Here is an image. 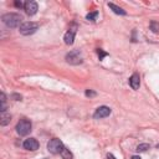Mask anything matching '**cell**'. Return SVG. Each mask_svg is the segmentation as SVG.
<instances>
[{
  "mask_svg": "<svg viewBox=\"0 0 159 159\" xmlns=\"http://www.w3.org/2000/svg\"><path fill=\"white\" fill-rule=\"evenodd\" d=\"M0 101H1V108H0V111L1 112H6V96H5V93H1L0 94Z\"/></svg>",
  "mask_w": 159,
  "mask_h": 159,
  "instance_id": "4fadbf2b",
  "label": "cell"
},
{
  "mask_svg": "<svg viewBox=\"0 0 159 159\" xmlns=\"http://www.w3.org/2000/svg\"><path fill=\"white\" fill-rule=\"evenodd\" d=\"M39 142L35 139V138H27L24 143H22V147L25 148V149H27V150H31V152H34V150H36V149H39Z\"/></svg>",
  "mask_w": 159,
  "mask_h": 159,
  "instance_id": "9c48e42d",
  "label": "cell"
},
{
  "mask_svg": "<svg viewBox=\"0 0 159 159\" xmlns=\"http://www.w3.org/2000/svg\"><path fill=\"white\" fill-rule=\"evenodd\" d=\"M15 6L16 7H22V6H25V4L22 1H15Z\"/></svg>",
  "mask_w": 159,
  "mask_h": 159,
  "instance_id": "44dd1931",
  "label": "cell"
},
{
  "mask_svg": "<svg viewBox=\"0 0 159 159\" xmlns=\"http://www.w3.org/2000/svg\"><path fill=\"white\" fill-rule=\"evenodd\" d=\"M10 120H11V116L7 112H1V114H0V124L1 125H6V124L10 123Z\"/></svg>",
  "mask_w": 159,
  "mask_h": 159,
  "instance_id": "7c38bea8",
  "label": "cell"
},
{
  "mask_svg": "<svg viewBox=\"0 0 159 159\" xmlns=\"http://www.w3.org/2000/svg\"><path fill=\"white\" fill-rule=\"evenodd\" d=\"M150 30L155 34H159V22L157 21H152L150 22Z\"/></svg>",
  "mask_w": 159,
  "mask_h": 159,
  "instance_id": "9a60e30c",
  "label": "cell"
},
{
  "mask_svg": "<svg viewBox=\"0 0 159 159\" xmlns=\"http://www.w3.org/2000/svg\"><path fill=\"white\" fill-rule=\"evenodd\" d=\"M84 94H86L87 97H94V96H96L97 93H96L94 91H91V89H87V91L84 92Z\"/></svg>",
  "mask_w": 159,
  "mask_h": 159,
  "instance_id": "d6986e66",
  "label": "cell"
},
{
  "mask_svg": "<svg viewBox=\"0 0 159 159\" xmlns=\"http://www.w3.org/2000/svg\"><path fill=\"white\" fill-rule=\"evenodd\" d=\"M130 159H140V157H138V155H133Z\"/></svg>",
  "mask_w": 159,
  "mask_h": 159,
  "instance_id": "603a6c76",
  "label": "cell"
},
{
  "mask_svg": "<svg viewBox=\"0 0 159 159\" xmlns=\"http://www.w3.org/2000/svg\"><path fill=\"white\" fill-rule=\"evenodd\" d=\"M63 148H65L63 143L60 139H57V138H53V139H51L47 143V149L52 154H61V152L63 150Z\"/></svg>",
  "mask_w": 159,
  "mask_h": 159,
  "instance_id": "277c9868",
  "label": "cell"
},
{
  "mask_svg": "<svg viewBox=\"0 0 159 159\" xmlns=\"http://www.w3.org/2000/svg\"><path fill=\"white\" fill-rule=\"evenodd\" d=\"M97 16H98V12H97V11H93V12L87 14V15H86V19H87V20H91V21H94V20L97 19Z\"/></svg>",
  "mask_w": 159,
  "mask_h": 159,
  "instance_id": "e0dca14e",
  "label": "cell"
},
{
  "mask_svg": "<svg viewBox=\"0 0 159 159\" xmlns=\"http://www.w3.org/2000/svg\"><path fill=\"white\" fill-rule=\"evenodd\" d=\"M111 114V108L107 107V106H101L96 109L94 114H93V118L96 119H101V118H106Z\"/></svg>",
  "mask_w": 159,
  "mask_h": 159,
  "instance_id": "8992f818",
  "label": "cell"
},
{
  "mask_svg": "<svg viewBox=\"0 0 159 159\" xmlns=\"http://www.w3.org/2000/svg\"><path fill=\"white\" fill-rule=\"evenodd\" d=\"M11 98H14L15 101H21V96H20V94H16V93L11 94Z\"/></svg>",
  "mask_w": 159,
  "mask_h": 159,
  "instance_id": "ffe728a7",
  "label": "cell"
},
{
  "mask_svg": "<svg viewBox=\"0 0 159 159\" xmlns=\"http://www.w3.org/2000/svg\"><path fill=\"white\" fill-rule=\"evenodd\" d=\"M61 155L63 159H72V154L67 148H63V150L61 152Z\"/></svg>",
  "mask_w": 159,
  "mask_h": 159,
  "instance_id": "5bb4252c",
  "label": "cell"
},
{
  "mask_svg": "<svg viewBox=\"0 0 159 159\" xmlns=\"http://www.w3.org/2000/svg\"><path fill=\"white\" fill-rule=\"evenodd\" d=\"M97 53H98V57H99V60H103V57L104 56H107V52H104L103 50H97Z\"/></svg>",
  "mask_w": 159,
  "mask_h": 159,
  "instance_id": "ac0fdd59",
  "label": "cell"
},
{
  "mask_svg": "<svg viewBox=\"0 0 159 159\" xmlns=\"http://www.w3.org/2000/svg\"><path fill=\"white\" fill-rule=\"evenodd\" d=\"M39 29V24L37 22H34V21H26V22H22L21 26L19 27V31L21 35L24 36H29V35H32L37 31Z\"/></svg>",
  "mask_w": 159,
  "mask_h": 159,
  "instance_id": "7a4b0ae2",
  "label": "cell"
},
{
  "mask_svg": "<svg viewBox=\"0 0 159 159\" xmlns=\"http://www.w3.org/2000/svg\"><path fill=\"white\" fill-rule=\"evenodd\" d=\"M24 9H25V12H26L27 15L32 16V15H35V14L37 12V9H39V7H37V2H36V1H32V0H29V1L25 2Z\"/></svg>",
  "mask_w": 159,
  "mask_h": 159,
  "instance_id": "ba28073f",
  "label": "cell"
},
{
  "mask_svg": "<svg viewBox=\"0 0 159 159\" xmlns=\"http://www.w3.org/2000/svg\"><path fill=\"white\" fill-rule=\"evenodd\" d=\"M76 31H77V25H76V24H72V26H71V27H70V30L66 32L65 39H63L66 45H72V43H73Z\"/></svg>",
  "mask_w": 159,
  "mask_h": 159,
  "instance_id": "52a82bcc",
  "label": "cell"
},
{
  "mask_svg": "<svg viewBox=\"0 0 159 159\" xmlns=\"http://www.w3.org/2000/svg\"><path fill=\"white\" fill-rule=\"evenodd\" d=\"M107 158H108V159H116V158H114V155H112V154H108V155H107Z\"/></svg>",
  "mask_w": 159,
  "mask_h": 159,
  "instance_id": "7402d4cb",
  "label": "cell"
},
{
  "mask_svg": "<svg viewBox=\"0 0 159 159\" xmlns=\"http://www.w3.org/2000/svg\"><path fill=\"white\" fill-rule=\"evenodd\" d=\"M31 122L29 119H20L16 124V132L19 135H27L31 132Z\"/></svg>",
  "mask_w": 159,
  "mask_h": 159,
  "instance_id": "3957f363",
  "label": "cell"
},
{
  "mask_svg": "<svg viewBox=\"0 0 159 159\" xmlns=\"http://www.w3.org/2000/svg\"><path fill=\"white\" fill-rule=\"evenodd\" d=\"M108 7L109 9H112V11L114 12V14H118V15H125L127 12H125V10H123L122 7H119V6H117L116 4H113V2H108Z\"/></svg>",
  "mask_w": 159,
  "mask_h": 159,
  "instance_id": "8fae6325",
  "label": "cell"
},
{
  "mask_svg": "<svg viewBox=\"0 0 159 159\" xmlns=\"http://www.w3.org/2000/svg\"><path fill=\"white\" fill-rule=\"evenodd\" d=\"M1 20L2 22L10 27V29H14V27H17V26H21V21H22V16L20 14H16V12H7L5 15L1 16Z\"/></svg>",
  "mask_w": 159,
  "mask_h": 159,
  "instance_id": "6da1fadb",
  "label": "cell"
},
{
  "mask_svg": "<svg viewBox=\"0 0 159 159\" xmlns=\"http://www.w3.org/2000/svg\"><path fill=\"white\" fill-rule=\"evenodd\" d=\"M66 61L71 65H80V63H82L83 60H82V56H81L80 51L75 50V51H71L70 53L66 55Z\"/></svg>",
  "mask_w": 159,
  "mask_h": 159,
  "instance_id": "5b68a950",
  "label": "cell"
},
{
  "mask_svg": "<svg viewBox=\"0 0 159 159\" xmlns=\"http://www.w3.org/2000/svg\"><path fill=\"white\" fill-rule=\"evenodd\" d=\"M129 84H130V87H132L133 89H138V88H139V86H140V77H139L138 73H133V75L130 76V78H129Z\"/></svg>",
  "mask_w": 159,
  "mask_h": 159,
  "instance_id": "30bf717a",
  "label": "cell"
},
{
  "mask_svg": "<svg viewBox=\"0 0 159 159\" xmlns=\"http://www.w3.org/2000/svg\"><path fill=\"white\" fill-rule=\"evenodd\" d=\"M149 149V144L148 143H142L137 147V152H145Z\"/></svg>",
  "mask_w": 159,
  "mask_h": 159,
  "instance_id": "2e32d148",
  "label": "cell"
}]
</instances>
